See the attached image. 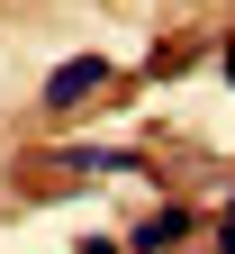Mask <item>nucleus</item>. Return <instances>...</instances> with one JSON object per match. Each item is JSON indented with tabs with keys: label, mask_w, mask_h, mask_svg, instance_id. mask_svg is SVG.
<instances>
[{
	"label": "nucleus",
	"mask_w": 235,
	"mask_h": 254,
	"mask_svg": "<svg viewBox=\"0 0 235 254\" xmlns=\"http://www.w3.org/2000/svg\"><path fill=\"white\" fill-rule=\"evenodd\" d=\"M99 91H109V55H63L46 73V109H91Z\"/></svg>",
	"instance_id": "f257e3e1"
},
{
	"label": "nucleus",
	"mask_w": 235,
	"mask_h": 254,
	"mask_svg": "<svg viewBox=\"0 0 235 254\" xmlns=\"http://www.w3.org/2000/svg\"><path fill=\"white\" fill-rule=\"evenodd\" d=\"M190 227H199V218H190V209H181V200H163V209H154V218H145V227H136V245H127V254H172V245H181V236H190Z\"/></svg>",
	"instance_id": "f03ea898"
},
{
	"label": "nucleus",
	"mask_w": 235,
	"mask_h": 254,
	"mask_svg": "<svg viewBox=\"0 0 235 254\" xmlns=\"http://www.w3.org/2000/svg\"><path fill=\"white\" fill-rule=\"evenodd\" d=\"M63 164H73V173H136V154H109V145H73Z\"/></svg>",
	"instance_id": "7ed1b4c3"
},
{
	"label": "nucleus",
	"mask_w": 235,
	"mask_h": 254,
	"mask_svg": "<svg viewBox=\"0 0 235 254\" xmlns=\"http://www.w3.org/2000/svg\"><path fill=\"white\" fill-rule=\"evenodd\" d=\"M82 254H127V245H109V236H91V245H82Z\"/></svg>",
	"instance_id": "20e7f679"
},
{
	"label": "nucleus",
	"mask_w": 235,
	"mask_h": 254,
	"mask_svg": "<svg viewBox=\"0 0 235 254\" xmlns=\"http://www.w3.org/2000/svg\"><path fill=\"white\" fill-rule=\"evenodd\" d=\"M217 73H226V82H235V46H226V55H217Z\"/></svg>",
	"instance_id": "39448f33"
},
{
	"label": "nucleus",
	"mask_w": 235,
	"mask_h": 254,
	"mask_svg": "<svg viewBox=\"0 0 235 254\" xmlns=\"http://www.w3.org/2000/svg\"><path fill=\"white\" fill-rule=\"evenodd\" d=\"M217 254H235V227H217Z\"/></svg>",
	"instance_id": "423d86ee"
},
{
	"label": "nucleus",
	"mask_w": 235,
	"mask_h": 254,
	"mask_svg": "<svg viewBox=\"0 0 235 254\" xmlns=\"http://www.w3.org/2000/svg\"><path fill=\"white\" fill-rule=\"evenodd\" d=\"M226 227H235V200H226Z\"/></svg>",
	"instance_id": "0eeeda50"
}]
</instances>
